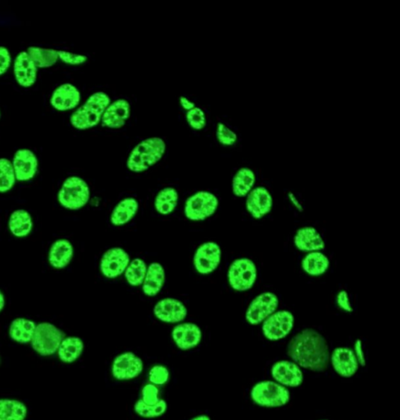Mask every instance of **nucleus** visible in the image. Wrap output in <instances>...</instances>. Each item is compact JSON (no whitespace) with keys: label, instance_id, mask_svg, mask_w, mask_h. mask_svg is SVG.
<instances>
[{"label":"nucleus","instance_id":"nucleus-29","mask_svg":"<svg viewBox=\"0 0 400 420\" xmlns=\"http://www.w3.org/2000/svg\"><path fill=\"white\" fill-rule=\"evenodd\" d=\"M330 265V260L322 251L307 253L301 262L302 270L312 277L325 275Z\"/></svg>","mask_w":400,"mask_h":420},{"label":"nucleus","instance_id":"nucleus-13","mask_svg":"<svg viewBox=\"0 0 400 420\" xmlns=\"http://www.w3.org/2000/svg\"><path fill=\"white\" fill-rule=\"evenodd\" d=\"M129 263L130 257L126 251L120 247H113L101 257L100 270L104 277L114 280L124 273Z\"/></svg>","mask_w":400,"mask_h":420},{"label":"nucleus","instance_id":"nucleus-16","mask_svg":"<svg viewBox=\"0 0 400 420\" xmlns=\"http://www.w3.org/2000/svg\"><path fill=\"white\" fill-rule=\"evenodd\" d=\"M172 339L181 351L192 350L200 345L202 332L199 325L192 323H179L171 332Z\"/></svg>","mask_w":400,"mask_h":420},{"label":"nucleus","instance_id":"nucleus-28","mask_svg":"<svg viewBox=\"0 0 400 420\" xmlns=\"http://www.w3.org/2000/svg\"><path fill=\"white\" fill-rule=\"evenodd\" d=\"M37 325V323L29 318H15L10 323L9 337L13 342L20 344L31 343Z\"/></svg>","mask_w":400,"mask_h":420},{"label":"nucleus","instance_id":"nucleus-38","mask_svg":"<svg viewBox=\"0 0 400 420\" xmlns=\"http://www.w3.org/2000/svg\"><path fill=\"white\" fill-rule=\"evenodd\" d=\"M170 373L169 368L163 364H155L150 368L148 373L149 383L157 387L165 385L169 382Z\"/></svg>","mask_w":400,"mask_h":420},{"label":"nucleus","instance_id":"nucleus-21","mask_svg":"<svg viewBox=\"0 0 400 420\" xmlns=\"http://www.w3.org/2000/svg\"><path fill=\"white\" fill-rule=\"evenodd\" d=\"M81 92L79 90L71 83L60 85L50 98V104L58 111H69L78 107L80 103Z\"/></svg>","mask_w":400,"mask_h":420},{"label":"nucleus","instance_id":"nucleus-32","mask_svg":"<svg viewBox=\"0 0 400 420\" xmlns=\"http://www.w3.org/2000/svg\"><path fill=\"white\" fill-rule=\"evenodd\" d=\"M179 203V193L174 187H165L157 194L155 209L161 215H170Z\"/></svg>","mask_w":400,"mask_h":420},{"label":"nucleus","instance_id":"nucleus-40","mask_svg":"<svg viewBox=\"0 0 400 420\" xmlns=\"http://www.w3.org/2000/svg\"><path fill=\"white\" fill-rule=\"evenodd\" d=\"M216 138L222 145L232 146L237 143V136L225 124L219 123L216 128Z\"/></svg>","mask_w":400,"mask_h":420},{"label":"nucleus","instance_id":"nucleus-10","mask_svg":"<svg viewBox=\"0 0 400 420\" xmlns=\"http://www.w3.org/2000/svg\"><path fill=\"white\" fill-rule=\"evenodd\" d=\"M295 318L288 311H277L262 323L263 336L271 342L281 341L290 335L295 326Z\"/></svg>","mask_w":400,"mask_h":420},{"label":"nucleus","instance_id":"nucleus-11","mask_svg":"<svg viewBox=\"0 0 400 420\" xmlns=\"http://www.w3.org/2000/svg\"><path fill=\"white\" fill-rule=\"evenodd\" d=\"M143 361L131 352L119 354L111 364V374L115 380L120 382L138 378L143 373Z\"/></svg>","mask_w":400,"mask_h":420},{"label":"nucleus","instance_id":"nucleus-27","mask_svg":"<svg viewBox=\"0 0 400 420\" xmlns=\"http://www.w3.org/2000/svg\"><path fill=\"white\" fill-rule=\"evenodd\" d=\"M139 210V202L133 197H128V198L119 201L111 212V224L117 227L128 224L134 219Z\"/></svg>","mask_w":400,"mask_h":420},{"label":"nucleus","instance_id":"nucleus-1","mask_svg":"<svg viewBox=\"0 0 400 420\" xmlns=\"http://www.w3.org/2000/svg\"><path fill=\"white\" fill-rule=\"evenodd\" d=\"M287 354L301 368L313 373L325 372L330 364L327 341L313 328H306L293 337L288 344Z\"/></svg>","mask_w":400,"mask_h":420},{"label":"nucleus","instance_id":"nucleus-3","mask_svg":"<svg viewBox=\"0 0 400 420\" xmlns=\"http://www.w3.org/2000/svg\"><path fill=\"white\" fill-rule=\"evenodd\" d=\"M111 103L108 94L98 91L71 115L70 123L74 128L84 131L99 125L102 116Z\"/></svg>","mask_w":400,"mask_h":420},{"label":"nucleus","instance_id":"nucleus-2","mask_svg":"<svg viewBox=\"0 0 400 420\" xmlns=\"http://www.w3.org/2000/svg\"><path fill=\"white\" fill-rule=\"evenodd\" d=\"M166 148L165 141L157 136L141 140L130 152L127 168L135 174L143 173L163 158Z\"/></svg>","mask_w":400,"mask_h":420},{"label":"nucleus","instance_id":"nucleus-7","mask_svg":"<svg viewBox=\"0 0 400 420\" xmlns=\"http://www.w3.org/2000/svg\"><path fill=\"white\" fill-rule=\"evenodd\" d=\"M227 277L233 289L240 292H247L252 289L257 282V265L248 258H240L231 263Z\"/></svg>","mask_w":400,"mask_h":420},{"label":"nucleus","instance_id":"nucleus-6","mask_svg":"<svg viewBox=\"0 0 400 420\" xmlns=\"http://www.w3.org/2000/svg\"><path fill=\"white\" fill-rule=\"evenodd\" d=\"M65 333L52 323H38L31 342L33 350L42 356H50L57 353Z\"/></svg>","mask_w":400,"mask_h":420},{"label":"nucleus","instance_id":"nucleus-20","mask_svg":"<svg viewBox=\"0 0 400 420\" xmlns=\"http://www.w3.org/2000/svg\"><path fill=\"white\" fill-rule=\"evenodd\" d=\"M131 116V104L125 99H118L110 103L101 119V125L110 129H120Z\"/></svg>","mask_w":400,"mask_h":420},{"label":"nucleus","instance_id":"nucleus-26","mask_svg":"<svg viewBox=\"0 0 400 420\" xmlns=\"http://www.w3.org/2000/svg\"><path fill=\"white\" fill-rule=\"evenodd\" d=\"M8 226L13 236L23 239L31 234L34 222L28 210L20 209L13 211L10 215Z\"/></svg>","mask_w":400,"mask_h":420},{"label":"nucleus","instance_id":"nucleus-45","mask_svg":"<svg viewBox=\"0 0 400 420\" xmlns=\"http://www.w3.org/2000/svg\"><path fill=\"white\" fill-rule=\"evenodd\" d=\"M353 352L354 354H355L359 366L362 367H366L367 361L365 357V353H364L363 342L362 340H360V339H358L355 343H354Z\"/></svg>","mask_w":400,"mask_h":420},{"label":"nucleus","instance_id":"nucleus-33","mask_svg":"<svg viewBox=\"0 0 400 420\" xmlns=\"http://www.w3.org/2000/svg\"><path fill=\"white\" fill-rule=\"evenodd\" d=\"M28 407L23 402L13 399H0V420H25Z\"/></svg>","mask_w":400,"mask_h":420},{"label":"nucleus","instance_id":"nucleus-8","mask_svg":"<svg viewBox=\"0 0 400 420\" xmlns=\"http://www.w3.org/2000/svg\"><path fill=\"white\" fill-rule=\"evenodd\" d=\"M219 207V200L211 192L201 191L185 202L184 215L191 221H204L213 216Z\"/></svg>","mask_w":400,"mask_h":420},{"label":"nucleus","instance_id":"nucleus-17","mask_svg":"<svg viewBox=\"0 0 400 420\" xmlns=\"http://www.w3.org/2000/svg\"><path fill=\"white\" fill-rule=\"evenodd\" d=\"M246 208L255 220H261L270 214L273 208V197L264 186L252 189L247 196Z\"/></svg>","mask_w":400,"mask_h":420},{"label":"nucleus","instance_id":"nucleus-25","mask_svg":"<svg viewBox=\"0 0 400 420\" xmlns=\"http://www.w3.org/2000/svg\"><path fill=\"white\" fill-rule=\"evenodd\" d=\"M166 280L164 267L159 263H153L148 267L143 291L146 296L153 297L159 294Z\"/></svg>","mask_w":400,"mask_h":420},{"label":"nucleus","instance_id":"nucleus-43","mask_svg":"<svg viewBox=\"0 0 400 420\" xmlns=\"http://www.w3.org/2000/svg\"><path fill=\"white\" fill-rule=\"evenodd\" d=\"M336 302L337 306L341 311L346 313L353 312V308L351 301V298L346 290H341L338 292L336 297Z\"/></svg>","mask_w":400,"mask_h":420},{"label":"nucleus","instance_id":"nucleus-49","mask_svg":"<svg viewBox=\"0 0 400 420\" xmlns=\"http://www.w3.org/2000/svg\"><path fill=\"white\" fill-rule=\"evenodd\" d=\"M0 117H1V111H0Z\"/></svg>","mask_w":400,"mask_h":420},{"label":"nucleus","instance_id":"nucleus-19","mask_svg":"<svg viewBox=\"0 0 400 420\" xmlns=\"http://www.w3.org/2000/svg\"><path fill=\"white\" fill-rule=\"evenodd\" d=\"M12 164L19 181H28L35 178L38 170V160L32 150L21 149L14 154Z\"/></svg>","mask_w":400,"mask_h":420},{"label":"nucleus","instance_id":"nucleus-35","mask_svg":"<svg viewBox=\"0 0 400 420\" xmlns=\"http://www.w3.org/2000/svg\"><path fill=\"white\" fill-rule=\"evenodd\" d=\"M136 416L143 419H156L163 416L168 409V404L163 399L155 404H148L139 399L134 404Z\"/></svg>","mask_w":400,"mask_h":420},{"label":"nucleus","instance_id":"nucleus-41","mask_svg":"<svg viewBox=\"0 0 400 420\" xmlns=\"http://www.w3.org/2000/svg\"><path fill=\"white\" fill-rule=\"evenodd\" d=\"M141 401L148 404H155L160 401L159 387L153 383H148L143 386L141 392Z\"/></svg>","mask_w":400,"mask_h":420},{"label":"nucleus","instance_id":"nucleus-39","mask_svg":"<svg viewBox=\"0 0 400 420\" xmlns=\"http://www.w3.org/2000/svg\"><path fill=\"white\" fill-rule=\"evenodd\" d=\"M187 124L191 128L200 131L206 128V116L204 110L199 107H196L187 111L186 114Z\"/></svg>","mask_w":400,"mask_h":420},{"label":"nucleus","instance_id":"nucleus-15","mask_svg":"<svg viewBox=\"0 0 400 420\" xmlns=\"http://www.w3.org/2000/svg\"><path fill=\"white\" fill-rule=\"evenodd\" d=\"M330 362L338 376L346 378L355 376L360 367L353 349L346 347L336 348L331 354Z\"/></svg>","mask_w":400,"mask_h":420},{"label":"nucleus","instance_id":"nucleus-4","mask_svg":"<svg viewBox=\"0 0 400 420\" xmlns=\"http://www.w3.org/2000/svg\"><path fill=\"white\" fill-rule=\"evenodd\" d=\"M253 403L264 408H280L290 402L288 388L275 381L265 380L255 384L250 392Z\"/></svg>","mask_w":400,"mask_h":420},{"label":"nucleus","instance_id":"nucleus-5","mask_svg":"<svg viewBox=\"0 0 400 420\" xmlns=\"http://www.w3.org/2000/svg\"><path fill=\"white\" fill-rule=\"evenodd\" d=\"M90 188L87 181L77 176H69L58 192V201L64 209L79 210L88 205Z\"/></svg>","mask_w":400,"mask_h":420},{"label":"nucleus","instance_id":"nucleus-23","mask_svg":"<svg viewBox=\"0 0 400 420\" xmlns=\"http://www.w3.org/2000/svg\"><path fill=\"white\" fill-rule=\"evenodd\" d=\"M293 243L298 251L305 253L325 250L326 242L315 227L306 226L297 230Z\"/></svg>","mask_w":400,"mask_h":420},{"label":"nucleus","instance_id":"nucleus-34","mask_svg":"<svg viewBox=\"0 0 400 420\" xmlns=\"http://www.w3.org/2000/svg\"><path fill=\"white\" fill-rule=\"evenodd\" d=\"M27 52L37 68L53 67L59 60L58 50L54 49L31 47Z\"/></svg>","mask_w":400,"mask_h":420},{"label":"nucleus","instance_id":"nucleus-30","mask_svg":"<svg viewBox=\"0 0 400 420\" xmlns=\"http://www.w3.org/2000/svg\"><path fill=\"white\" fill-rule=\"evenodd\" d=\"M84 342L78 337H67L64 339L57 352L59 360L65 364H73L82 356Z\"/></svg>","mask_w":400,"mask_h":420},{"label":"nucleus","instance_id":"nucleus-36","mask_svg":"<svg viewBox=\"0 0 400 420\" xmlns=\"http://www.w3.org/2000/svg\"><path fill=\"white\" fill-rule=\"evenodd\" d=\"M148 266L143 260L136 258L129 263L124 272L127 282L131 287L143 286L145 280Z\"/></svg>","mask_w":400,"mask_h":420},{"label":"nucleus","instance_id":"nucleus-50","mask_svg":"<svg viewBox=\"0 0 400 420\" xmlns=\"http://www.w3.org/2000/svg\"><path fill=\"white\" fill-rule=\"evenodd\" d=\"M320 420H328V419H320Z\"/></svg>","mask_w":400,"mask_h":420},{"label":"nucleus","instance_id":"nucleus-14","mask_svg":"<svg viewBox=\"0 0 400 420\" xmlns=\"http://www.w3.org/2000/svg\"><path fill=\"white\" fill-rule=\"evenodd\" d=\"M271 373L275 382L287 388L300 387L305 381L302 368L293 361H278L273 364Z\"/></svg>","mask_w":400,"mask_h":420},{"label":"nucleus","instance_id":"nucleus-37","mask_svg":"<svg viewBox=\"0 0 400 420\" xmlns=\"http://www.w3.org/2000/svg\"><path fill=\"white\" fill-rule=\"evenodd\" d=\"M16 181L12 161L0 159V193H7L11 191Z\"/></svg>","mask_w":400,"mask_h":420},{"label":"nucleus","instance_id":"nucleus-44","mask_svg":"<svg viewBox=\"0 0 400 420\" xmlns=\"http://www.w3.org/2000/svg\"><path fill=\"white\" fill-rule=\"evenodd\" d=\"M12 57L9 50L4 47H0V76L7 72L11 66Z\"/></svg>","mask_w":400,"mask_h":420},{"label":"nucleus","instance_id":"nucleus-18","mask_svg":"<svg viewBox=\"0 0 400 420\" xmlns=\"http://www.w3.org/2000/svg\"><path fill=\"white\" fill-rule=\"evenodd\" d=\"M153 312L157 320L166 323L183 322L187 316L184 304L175 298H165L157 302Z\"/></svg>","mask_w":400,"mask_h":420},{"label":"nucleus","instance_id":"nucleus-9","mask_svg":"<svg viewBox=\"0 0 400 420\" xmlns=\"http://www.w3.org/2000/svg\"><path fill=\"white\" fill-rule=\"evenodd\" d=\"M278 297L274 292H265L257 296L248 306L245 320L250 325H261L278 310Z\"/></svg>","mask_w":400,"mask_h":420},{"label":"nucleus","instance_id":"nucleus-31","mask_svg":"<svg viewBox=\"0 0 400 420\" xmlns=\"http://www.w3.org/2000/svg\"><path fill=\"white\" fill-rule=\"evenodd\" d=\"M256 175L251 169L241 168L233 178L232 191L237 197H245L255 185Z\"/></svg>","mask_w":400,"mask_h":420},{"label":"nucleus","instance_id":"nucleus-24","mask_svg":"<svg viewBox=\"0 0 400 420\" xmlns=\"http://www.w3.org/2000/svg\"><path fill=\"white\" fill-rule=\"evenodd\" d=\"M74 256V247L67 239H58L50 246L48 253V262L55 270H64L72 262Z\"/></svg>","mask_w":400,"mask_h":420},{"label":"nucleus","instance_id":"nucleus-22","mask_svg":"<svg viewBox=\"0 0 400 420\" xmlns=\"http://www.w3.org/2000/svg\"><path fill=\"white\" fill-rule=\"evenodd\" d=\"M37 67L30 58L27 52L18 54L14 61L13 72L15 79L23 88H31L37 78Z\"/></svg>","mask_w":400,"mask_h":420},{"label":"nucleus","instance_id":"nucleus-42","mask_svg":"<svg viewBox=\"0 0 400 420\" xmlns=\"http://www.w3.org/2000/svg\"><path fill=\"white\" fill-rule=\"evenodd\" d=\"M59 59L63 63L72 66L82 65L87 62L88 58L86 55L58 50Z\"/></svg>","mask_w":400,"mask_h":420},{"label":"nucleus","instance_id":"nucleus-12","mask_svg":"<svg viewBox=\"0 0 400 420\" xmlns=\"http://www.w3.org/2000/svg\"><path fill=\"white\" fill-rule=\"evenodd\" d=\"M222 251L220 246L214 241L201 244L195 251L194 265L199 275H209L220 266Z\"/></svg>","mask_w":400,"mask_h":420},{"label":"nucleus","instance_id":"nucleus-47","mask_svg":"<svg viewBox=\"0 0 400 420\" xmlns=\"http://www.w3.org/2000/svg\"><path fill=\"white\" fill-rule=\"evenodd\" d=\"M5 303H6V301H5V296L3 292L0 290V313L3 311Z\"/></svg>","mask_w":400,"mask_h":420},{"label":"nucleus","instance_id":"nucleus-48","mask_svg":"<svg viewBox=\"0 0 400 420\" xmlns=\"http://www.w3.org/2000/svg\"><path fill=\"white\" fill-rule=\"evenodd\" d=\"M189 420H211V418L209 416H207L206 414H199L194 418H192Z\"/></svg>","mask_w":400,"mask_h":420},{"label":"nucleus","instance_id":"nucleus-46","mask_svg":"<svg viewBox=\"0 0 400 420\" xmlns=\"http://www.w3.org/2000/svg\"><path fill=\"white\" fill-rule=\"evenodd\" d=\"M180 103L182 107H183L187 111H189L192 109L196 107L195 103L192 102V101L185 97V96H180Z\"/></svg>","mask_w":400,"mask_h":420}]
</instances>
